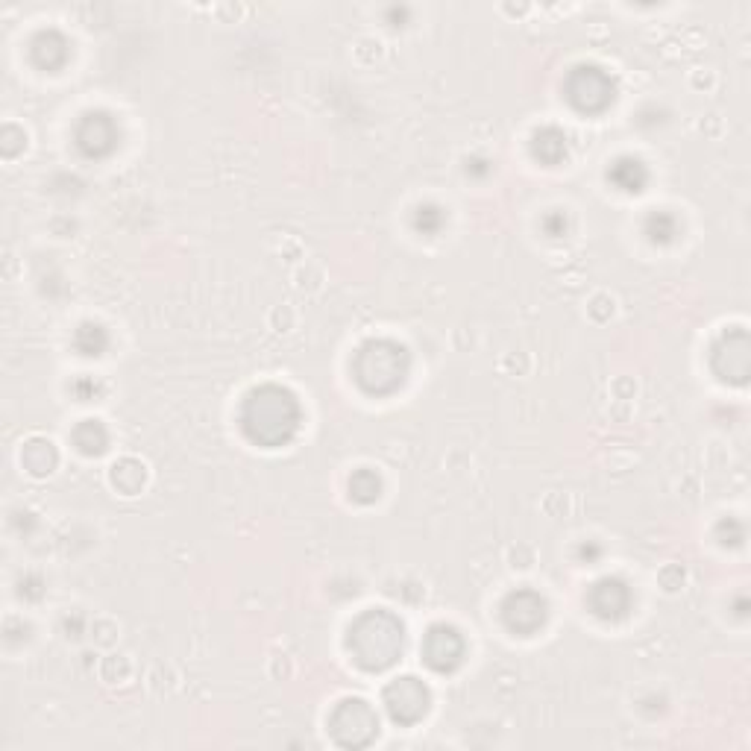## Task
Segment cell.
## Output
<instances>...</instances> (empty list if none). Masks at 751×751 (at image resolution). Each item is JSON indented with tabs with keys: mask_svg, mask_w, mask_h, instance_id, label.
I'll return each instance as SVG.
<instances>
[{
	"mask_svg": "<svg viewBox=\"0 0 751 751\" xmlns=\"http://www.w3.org/2000/svg\"><path fill=\"white\" fill-rule=\"evenodd\" d=\"M737 617L740 619L749 617V602H746V596H743V593L737 596Z\"/></svg>",
	"mask_w": 751,
	"mask_h": 751,
	"instance_id": "obj_29",
	"label": "cell"
},
{
	"mask_svg": "<svg viewBox=\"0 0 751 751\" xmlns=\"http://www.w3.org/2000/svg\"><path fill=\"white\" fill-rule=\"evenodd\" d=\"M24 144H27V135L24 130H18V127H3V144H0V150H3V156H18L21 150H24Z\"/></svg>",
	"mask_w": 751,
	"mask_h": 751,
	"instance_id": "obj_26",
	"label": "cell"
},
{
	"mask_svg": "<svg viewBox=\"0 0 751 751\" xmlns=\"http://www.w3.org/2000/svg\"><path fill=\"white\" fill-rule=\"evenodd\" d=\"M529 153L537 165L555 168L570 156V135L564 133L561 127H552V124L537 127L529 138Z\"/></svg>",
	"mask_w": 751,
	"mask_h": 751,
	"instance_id": "obj_14",
	"label": "cell"
},
{
	"mask_svg": "<svg viewBox=\"0 0 751 751\" xmlns=\"http://www.w3.org/2000/svg\"><path fill=\"white\" fill-rule=\"evenodd\" d=\"M617 94L619 86L614 74L596 62H581L564 77V100L584 118L605 115L617 103Z\"/></svg>",
	"mask_w": 751,
	"mask_h": 751,
	"instance_id": "obj_4",
	"label": "cell"
},
{
	"mask_svg": "<svg viewBox=\"0 0 751 751\" xmlns=\"http://www.w3.org/2000/svg\"><path fill=\"white\" fill-rule=\"evenodd\" d=\"M21 464H24V470L30 476L45 479V476H50L56 470L59 452H56L53 441H47V438H30V441L21 446Z\"/></svg>",
	"mask_w": 751,
	"mask_h": 751,
	"instance_id": "obj_16",
	"label": "cell"
},
{
	"mask_svg": "<svg viewBox=\"0 0 751 751\" xmlns=\"http://www.w3.org/2000/svg\"><path fill=\"white\" fill-rule=\"evenodd\" d=\"M643 235L652 247H669L681 235V221L669 209H652L643 218Z\"/></svg>",
	"mask_w": 751,
	"mask_h": 751,
	"instance_id": "obj_17",
	"label": "cell"
},
{
	"mask_svg": "<svg viewBox=\"0 0 751 751\" xmlns=\"http://www.w3.org/2000/svg\"><path fill=\"white\" fill-rule=\"evenodd\" d=\"M27 56H30V62H33L39 71L56 74V71H62V68L71 62V42H68V36L59 33L56 27H45V30H39V33L30 39Z\"/></svg>",
	"mask_w": 751,
	"mask_h": 751,
	"instance_id": "obj_12",
	"label": "cell"
},
{
	"mask_svg": "<svg viewBox=\"0 0 751 751\" xmlns=\"http://www.w3.org/2000/svg\"><path fill=\"white\" fill-rule=\"evenodd\" d=\"M713 534H716L722 549H740L746 543V523L740 517H722Z\"/></svg>",
	"mask_w": 751,
	"mask_h": 751,
	"instance_id": "obj_22",
	"label": "cell"
},
{
	"mask_svg": "<svg viewBox=\"0 0 751 751\" xmlns=\"http://www.w3.org/2000/svg\"><path fill=\"white\" fill-rule=\"evenodd\" d=\"M405 622L388 608H367L347 628V652L364 672H388L405 655Z\"/></svg>",
	"mask_w": 751,
	"mask_h": 751,
	"instance_id": "obj_2",
	"label": "cell"
},
{
	"mask_svg": "<svg viewBox=\"0 0 751 751\" xmlns=\"http://www.w3.org/2000/svg\"><path fill=\"white\" fill-rule=\"evenodd\" d=\"M329 734L341 749H367L379 737V713L367 699H341L329 713Z\"/></svg>",
	"mask_w": 751,
	"mask_h": 751,
	"instance_id": "obj_5",
	"label": "cell"
},
{
	"mask_svg": "<svg viewBox=\"0 0 751 751\" xmlns=\"http://www.w3.org/2000/svg\"><path fill=\"white\" fill-rule=\"evenodd\" d=\"M109 429H106V423L103 420H97V417H86V420H80L74 429H71V443H74V449L80 452V455H86V458H100L106 449H109Z\"/></svg>",
	"mask_w": 751,
	"mask_h": 751,
	"instance_id": "obj_15",
	"label": "cell"
},
{
	"mask_svg": "<svg viewBox=\"0 0 751 751\" xmlns=\"http://www.w3.org/2000/svg\"><path fill=\"white\" fill-rule=\"evenodd\" d=\"M499 622L514 637H534L549 622V602L534 587H517L499 602Z\"/></svg>",
	"mask_w": 751,
	"mask_h": 751,
	"instance_id": "obj_8",
	"label": "cell"
},
{
	"mask_svg": "<svg viewBox=\"0 0 751 751\" xmlns=\"http://www.w3.org/2000/svg\"><path fill=\"white\" fill-rule=\"evenodd\" d=\"M347 493L355 505H373L382 499V476L370 467H358L347 479Z\"/></svg>",
	"mask_w": 751,
	"mask_h": 751,
	"instance_id": "obj_20",
	"label": "cell"
},
{
	"mask_svg": "<svg viewBox=\"0 0 751 751\" xmlns=\"http://www.w3.org/2000/svg\"><path fill=\"white\" fill-rule=\"evenodd\" d=\"M74 350L83 355V358H100V355L109 350L112 338H109V329L97 320H83L77 329H74V338H71Z\"/></svg>",
	"mask_w": 751,
	"mask_h": 751,
	"instance_id": "obj_18",
	"label": "cell"
},
{
	"mask_svg": "<svg viewBox=\"0 0 751 751\" xmlns=\"http://www.w3.org/2000/svg\"><path fill=\"white\" fill-rule=\"evenodd\" d=\"M449 223V212L443 209L441 203L435 200H426V203H417L414 212H411V229L423 238H435L441 235Z\"/></svg>",
	"mask_w": 751,
	"mask_h": 751,
	"instance_id": "obj_19",
	"label": "cell"
},
{
	"mask_svg": "<svg viewBox=\"0 0 751 751\" xmlns=\"http://www.w3.org/2000/svg\"><path fill=\"white\" fill-rule=\"evenodd\" d=\"M710 370L719 382L743 388L751 376V341L746 326H731L725 329L713 344H710Z\"/></svg>",
	"mask_w": 751,
	"mask_h": 751,
	"instance_id": "obj_6",
	"label": "cell"
},
{
	"mask_svg": "<svg viewBox=\"0 0 751 751\" xmlns=\"http://www.w3.org/2000/svg\"><path fill=\"white\" fill-rule=\"evenodd\" d=\"M467 177H473V179H487L490 174H493V162L490 159H485V156H470L467 159Z\"/></svg>",
	"mask_w": 751,
	"mask_h": 751,
	"instance_id": "obj_27",
	"label": "cell"
},
{
	"mask_svg": "<svg viewBox=\"0 0 751 751\" xmlns=\"http://www.w3.org/2000/svg\"><path fill=\"white\" fill-rule=\"evenodd\" d=\"M584 605H587L590 617L617 625V622H625L634 611V590L619 575H602L584 590Z\"/></svg>",
	"mask_w": 751,
	"mask_h": 751,
	"instance_id": "obj_10",
	"label": "cell"
},
{
	"mask_svg": "<svg viewBox=\"0 0 751 751\" xmlns=\"http://www.w3.org/2000/svg\"><path fill=\"white\" fill-rule=\"evenodd\" d=\"M602 555H605V549H602V543H599V540H581V543H578V549H575V561H578V564H584V567L599 564V561H602Z\"/></svg>",
	"mask_w": 751,
	"mask_h": 751,
	"instance_id": "obj_25",
	"label": "cell"
},
{
	"mask_svg": "<svg viewBox=\"0 0 751 751\" xmlns=\"http://www.w3.org/2000/svg\"><path fill=\"white\" fill-rule=\"evenodd\" d=\"M605 179L611 188H617L619 194H643L649 179H652V171L649 165L640 159V156H617L608 171H605Z\"/></svg>",
	"mask_w": 751,
	"mask_h": 751,
	"instance_id": "obj_13",
	"label": "cell"
},
{
	"mask_svg": "<svg viewBox=\"0 0 751 751\" xmlns=\"http://www.w3.org/2000/svg\"><path fill=\"white\" fill-rule=\"evenodd\" d=\"M238 429L259 449L288 446L303 429V402L279 382H262L241 397Z\"/></svg>",
	"mask_w": 751,
	"mask_h": 751,
	"instance_id": "obj_1",
	"label": "cell"
},
{
	"mask_svg": "<svg viewBox=\"0 0 751 751\" xmlns=\"http://www.w3.org/2000/svg\"><path fill=\"white\" fill-rule=\"evenodd\" d=\"M420 655L423 663L438 672V675H452L458 672L464 661H467V640L464 634L449 625V622H435L426 628L423 643H420Z\"/></svg>",
	"mask_w": 751,
	"mask_h": 751,
	"instance_id": "obj_11",
	"label": "cell"
},
{
	"mask_svg": "<svg viewBox=\"0 0 751 751\" xmlns=\"http://www.w3.org/2000/svg\"><path fill=\"white\" fill-rule=\"evenodd\" d=\"M144 482H147V470H144V464L138 458H121L112 467V485L118 487L121 493H127V496L141 493Z\"/></svg>",
	"mask_w": 751,
	"mask_h": 751,
	"instance_id": "obj_21",
	"label": "cell"
},
{
	"mask_svg": "<svg viewBox=\"0 0 751 751\" xmlns=\"http://www.w3.org/2000/svg\"><path fill=\"white\" fill-rule=\"evenodd\" d=\"M411 353L397 338H367L350 358L355 388L364 397L385 399L399 394L411 376Z\"/></svg>",
	"mask_w": 751,
	"mask_h": 751,
	"instance_id": "obj_3",
	"label": "cell"
},
{
	"mask_svg": "<svg viewBox=\"0 0 751 751\" xmlns=\"http://www.w3.org/2000/svg\"><path fill=\"white\" fill-rule=\"evenodd\" d=\"M71 394L80 399V402H97L103 397V382L94 379V376H77L71 382Z\"/></svg>",
	"mask_w": 751,
	"mask_h": 751,
	"instance_id": "obj_24",
	"label": "cell"
},
{
	"mask_svg": "<svg viewBox=\"0 0 751 751\" xmlns=\"http://www.w3.org/2000/svg\"><path fill=\"white\" fill-rule=\"evenodd\" d=\"M540 229H543L546 238H567L570 229H573V221H570V215L564 209H552V212H546L540 218Z\"/></svg>",
	"mask_w": 751,
	"mask_h": 751,
	"instance_id": "obj_23",
	"label": "cell"
},
{
	"mask_svg": "<svg viewBox=\"0 0 751 751\" xmlns=\"http://www.w3.org/2000/svg\"><path fill=\"white\" fill-rule=\"evenodd\" d=\"M71 141L83 159L103 162L121 147V124L109 109H89L77 118Z\"/></svg>",
	"mask_w": 751,
	"mask_h": 751,
	"instance_id": "obj_7",
	"label": "cell"
},
{
	"mask_svg": "<svg viewBox=\"0 0 751 751\" xmlns=\"http://www.w3.org/2000/svg\"><path fill=\"white\" fill-rule=\"evenodd\" d=\"M408 18H411V9H408V6H391V9H385V21H388L391 27H405Z\"/></svg>",
	"mask_w": 751,
	"mask_h": 751,
	"instance_id": "obj_28",
	"label": "cell"
},
{
	"mask_svg": "<svg viewBox=\"0 0 751 751\" xmlns=\"http://www.w3.org/2000/svg\"><path fill=\"white\" fill-rule=\"evenodd\" d=\"M382 705H385V713L391 716V722H397L402 728H411V725L426 719V713L432 707V690L417 675H399L382 690Z\"/></svg>",
	"mask_w": 751,
	"mask_h": 751,
	"instance_id": "obj_9",
	"label": "cell"
}]
</instances>
